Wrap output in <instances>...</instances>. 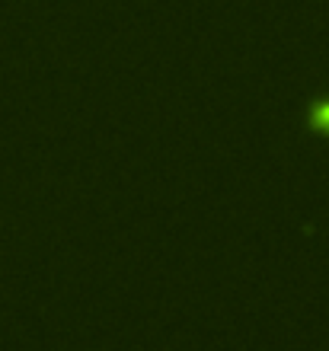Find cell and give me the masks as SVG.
Here are the masks:
<instances>
[{"mask_svg": "<svg viewBox=\"0 0 329 351\" xmlns=\"http://www.w3.org/2000/svg\"><path fill=\"white\" fill-rule=\"evenodd\" d=\"M313 125H317L320 131H329V102L317 106V112H313Z\"/></svg>", "mask_w": 329, "mask_h": 351, "instance_id": "1", "label": "cell"}]
</instances>
